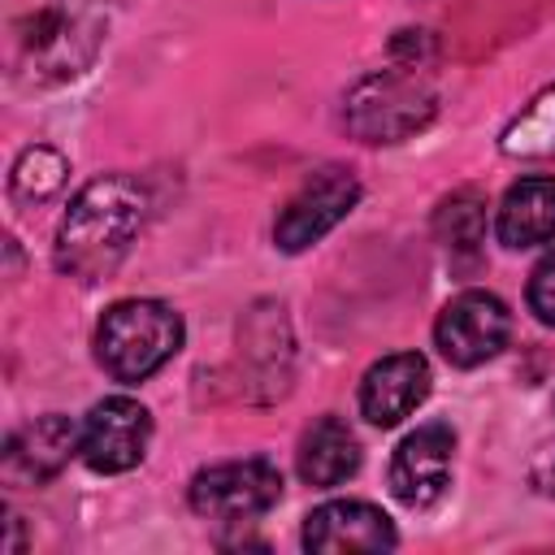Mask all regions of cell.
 <instances>
[{"instance_id":"obj_1","label":"cell","mask_w":555,"mask_h":555,"mask_svg":"<svg viewBox=\"0 0 555 555\" xmlns=\"http://www.w3.org/2000/svg\"><path fill=\"white\" fill-rule=\"evenodd\" d=\"M143 217H147V191L130 173H104L87 182L56 230V251H52L56 269L78 282L108 278L130 251L134 234L143 230Z\"/></svg>"},{"instance_id":"obj_2","label":"cell","mask_w":555,"mask_h":555,"mask_svg":"<svg viewBox=\"0 0 555 555\" xmlns=\"http://www.w3.org/2000/svg\"><path fill=\"white\" fill-rule=\"evenodd\" d=\"M104 26L100 0H39L9 22V74L26 87H61L95 61Z\"/></svg>"},{"instance_id":"obj_3","label":"cell","mask_w":555,"mask_h":555,"mask_svg":"<svg viewBox=\"0 0 555 555\" xmlns=\"http://www.w3.org/2000/svg\"><path fill=\"white\" fill-rule=\"evenodd\" d=\"M182 347V317L160 299H121L95 325V356L108 377L143 382Z\"/></svg>"},{"instance_id":"obj_4","label":"cell","mask_w":555,"mask_h":555,"mask_svg":"<svg viewBox=\"0 0 555 555\" xmlns=\"http://www.w3.org/2000/svg\"><path fill=\"white\" fill-rule=\"evenodd\" d=\"M438 95L425 78V65H390L360 78L347 91V130L360 143H399L429 126Z\"/></svg>"},{"instance_id":"obj_5","label":"cell","mask_w":555,"mask_h":555,"mask_svg":"<svg viewBox=\"0 0 555 555\" xmlns=\"http://www.w3.org/2000/svg\"><path fill=\"white\" fill-rule=\"evenodd\" d=\"M360 199V182L351 169L343 165H325V169H312L304 178V186L286 199V208L278 212V225H273V243L282 251H308L312 243H321Z\"/></svg>"},{"instance_id":"obj_6","label":"cell","mask_w":555,"mask_h":555,"mask_svg":"<svg viewBox=\"0 0 555 555\" xmlns=\"http://www.w3.org/2000/svg\"><path fill=\"white\" fill-rule=\"evenodd\" d=\"M282 499V473L269 460H230L191 477V507L208 520L243 525Z\"/></svg>"},{"instance_id":"obj_7","label":"cell","mask_w":555,"mask_h":555,"mask_svg":"<svg viewBox=\"0 0 555 555\" xmlns=\"http://www.w3.org/2000/svg\"><path fill=\"white\" fill-rule=\"evenodd\" d=\"M512 334V312L499 295L490 291H460L442 312H438V325H434V343L438 351L455 364V369H477L486 364L490 356L503 351Z\"/></svg>"},{"instance_id":"obj_8","label":"cell","mask_w":555,"mask_h":555,"mask_svg":"<svg viewBox=\"0 0 555 555\" xmlns=\"http://www.w3.org/2000/svg\"><path fill=\"white\" fill-rule=\"evenodd\" d=\"M147 438H152L147 408L139 399H130V395H108L87 412L78 455L95 473H126V468H134L143 460Z\"/></svg>"},{"instance_id":"obj_9","label":"cell","mask_w":555,"mask_h":555,"mask_svg":"<svg viewBox=\"0 0 555 555\" xmlns=\"http://www.w3.org/2000/svg\"><path fill=\"white\" fill-rule=\"evenodd\" d=\"M451 451H455L451 425L429 421V425L412 429L390 455L395 499L408 503V507H429L434 499H442V490L451 481Z\"/></svg>"},{"instance_id":"obj_10","label":"cell","mask_w":555,"mask_h":555,"mask_svg":"<svg viewBox=\"0 0 555 555\" xmlns=\"http://www.w3.org/2000/svg\"><path fill=\"white\" fill-rule=\"evenodd\" d=\"M399 542L390 516L364 499H334L308 512L304 520V546L317 555H351V551H390Z\"/></svg>"},{"instance_id":"obj_11","label":"cell","mask_w":555,"mask_h":555,"mask_svg":"<svg viewBox=\"0 0 555 555\" xmlns=\"http://www.w3.org/2000/svg\"><path fill=\"white\" fill-rule=\"evenodd\" d=\"M78 447H82V429L69 416L48 412V416L22 425L9 438V447H4V477L13 486H39V481L56 477Z\"/></svg>"},{"instance_id":"obj_12","label":"cell","mask_w":555,"mask_h":555,"mask_svg":"<svg viewBox=\"0 0 555 555\" xmlns=\"http://www.w3.org/2000/svg\"><path fill=\"white\" fill-rule=\"evenodd\" d=\"M425 395H429V364H425V356L395 351V356L377 360L364 373V382H360V412L373 425L390 429L408 412H416L425 403Z\"/></svg>"},{"instance_id":"obj_13","label":"cell","mask_w":555,"mask_h":555,"mask_svg":"<svg viewBox=\"0 0 555 555\" xmlns=\"http://www.w3.org/2000/svg\"><path fill=\"white\" fill-rule=\"evenodd\" d=\"M499 243L512 251L555 238V178H520L499 204Z\"/></svg>"},{"instance_id":"obj_14","label":"cell","mask_w":555,"mask_h":555,"mask_svg":"<svg viewBox=\"0 0 555 555\" xmlns=\"http://www.w3.org/2000/svg\"><path fill=\"white\" fill-rule=\"evenodd\" d=\"M360 468V442L338 416H321L304 438H299V477L317 490H330L347 481Z\"/></svg>"},{"instance_id":"obj_15","label":"cell","mask_w":555,"mask_h":555,"mask_svg":"<svg viewBox=\"0 0 555 555\" xmlns=\"http://www.w3.org/2000/svg\"><path fill=\"white\" fill-rule=\"evenodd\" d=\"M499 147L507 156H551L555 152V82L538 91L499 134Z\"/></svg>"},{"instance_id":"obj_16","label":"cell","mask_w":555,"mask_h":555,"mask_svg":"<svg viewBox=\"0 0 555 555\" xmlns=\"http://www.w3.org/2000/svg\"><path fill=\"white\" fill-rule=\"evenodd\" d=\"M65 173H69V160L56 147L35 143L17 156V165L9 173V191L17 204H43L48 195H56L65 186Z\"/></svg>"},{"instance_id":"obj_17","label":"cell","mask_w":555,"mask_h":555,"mask_svg":"<svg viewBox=\"0 0 555 555\" xmlns=\"http://www.w3.org/2000/svg\"><path fill=\"white\" fill-rule=\"evenodd\" d=\"M434 230L438 238L451 247V251H473L481 238H486V199L477 191H455L438 204V217H434Z\"/></svg>"},{"instance_id":"obj_18","label":"cell","mask_w":555,"mask_h":555,"mask_svg":"<svg viewBox=\"0 0 555 555\" xmlns=\"http://www.w3.org/2000/svg\"><path fill=\"white\" fill-rule=\"evenodd\" d=\"M529 308L542 325H555V247L529 273Z\"/></svg>"},{"instance_id":"obj_19","label":"cell","mask_w":555,"mask_h":555,"mask_svg":"<svg viewBox=\"0 0 555 555\" xmlns=\"http://www.w3.org/2000/svg\"><path fill=\"white\" fill-rule=\"evenodd\" d=\"M529 486L538 494H555V438L533 451V460H529Z\"/></svg>"}]
</instances>
